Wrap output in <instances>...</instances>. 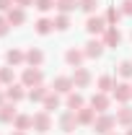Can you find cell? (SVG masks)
Wrapping results in <instances>:
<instances>
[{"mask_svg": "<svg viewBox=\"0 0 132 135\" xmlns=\"http://www.w3.org/2000/svg\"><path fill=\"white\" fill-rule=\"evenodd\" d=\"M114 127H116V117H114V114H109V112L99 114V117H96V122H93V130H96L99 135H109Z\"/></svg>", "mask_w": 132, "mask_h": 135, "instance_id": "1", "label": "cell"}, {"mask_svg": "<svg viewBox=\"0 0 132 135\" xmlns=\"http://www.w3.org/2000/svg\"><path fill=\"white\" fill-rule=\"evenodd\" d=\"M106 29H109V23H106L104 16H91L88 21H85V31L91 34V36H101Z\"/></svg>", "mask_w": 132, "mask_h": 135, "instance_id": "2", "label": "cell"}, {"mask_svg": "<svg viewBox=\"0 0 132 135\" xmlns=\"http://www.w3.org/2000/svg\"><path fill=\"white\" fill-rule=\"evenodd\" d=\"M42 78H44V75H42V70H39V68H26V70H23V75H21V83L26 86V88H34V86L42 83Z\"/></svg>", "mask_w": 132, "mask_h": 135, "instance_id": "3", "label": "cell"}, {"mask_svg": "<svg viewBox=\"0 0 132 135\" xmlns=\"http://www.w3.org/2000/svg\"><path fill=\"white\" fill-rule=\"evenodd\" d=\"M34 130L36 133H49L52 130V117H49V112H36L34 114Z\"/></svg>", "mask_w": 132, "mask_h": 135, "instance_id": "4", "label": "cell"}, {"mask_svg": "<svg viewBox=\"0 0 132 135\" xmlns=\"http://www.w3.org/2000/svg\"><path fill=\"white\" fill-rule=\"evenodd\" d=\"M104 50H106V44L101 42L99 36H93V39H88V44H85V57H91V60H96V57H101L104 55Z\"/></svg>", "mask_w": 132, "mask_h": 135, "instance_id": "5", "label": "cell"}, {"mask_svg": "<svg viewBox=\"0 0 132 135\" xmlns=\"http://www.w3.org/2000/svg\"><path fill=\"white\" fill-rule=\"evenodd\" d=\"M75 127H78V117H75V112H73V109L62 112V114H60V130L70 135L73 130H75Z\"/></svg>", "mask_w": 132, "mask_h": 135, "instance_id": "6", "label": "cell"}, {"mask_svg": "<svg viewBox=\"0 0 132 135\" xmlns=\"http://www.w3.org/2000/svg\"><path fill=\"white\" fill-rule=\"evenodd\" d=\"M101 42H104L106 47H119V44H122V31H119L116 26H109L106 31L101 34Z\"/></svg>", "mask_w": 132, "mask_h": 135, "instance_id": "7", "label": "cell"}, {"mask_svg": "<svg viewBox=\"0 0 132 135\" xmlns=\"http://www.w3.org/2000/svg\"><path fill=\"white\" fill-rule=\"evenodd\" d=\"M88 83H91V70H88V68H75V73H73V86H75V88H85Z\"/></svg>", "mask_w": 132, "mask_h": 135, "instance_id": "8", "label": "cell"}, {"mask_svg": "<svg viewBox=\"0 0 132 135\" xmlns=\"http://www.w3.org/2000/svg\"><path fill=\"white\" fill-rule=\"evenodd\" d=\"M23 96H29L26 91H23V83H11L8 88H5V99L13 101V104H18V101L23 99Z\"/></svg>", "mask_w": 132, "mask_h": 135, "instance_id": "9", "label": "cell"}, {"mask_svg": "<svg viewBox=\"0 0 132 135\" xmlns=\"http://www.w3.org/2000/svg\"><path fill=\"white\" fill-rule=\"evenodd\" d=\"M83 60H85V52L83 50H75V47H70L65 52V62L73 68H83Z\"/></svg>", "mask_w": 132, "mask_h": 135, "instance_id": "10", "label": "cell"}, {"mask_svg": "<svg viewBox=\"0 0 132 135\" xmlns=\"http://www.w3.org/2000/svg\"><path fill=\"white\" fill-rule=\"evenodd\" d=\"M114 99L119 101V104H127V101L132 99V86L130 83H116L114 86Z\"/></svg>", "mask_w": 132, "mask_h": 135, "instance_id": "11", "label": "cell"}, {"mask_svg": "<svg viewBox=\"0 0 132 135\" xmlns=\"http://www.w3.org/2000/svg\"><path fill=\"white\" fill-rule=\"evenodd\" d=\"M75 117H78V125H93L96 122V109L93 107H83L75 112Z\"/></svg>", "mask_w": 132, "mask_h": 135, "instance_id": "12", "label": "cell"}, {"mask_svg": "<svg viewBox=\"0 0 132 135\" xmlns=\"http://www.w3.org/2000/svg\"><path fill=\"white\" fill-rule=\"evenodd\" d=\"M91 107H93V109H96L99 114H104V112L109 109V96H106L104 91H99V94H93V96H91Z\"/></svg>", "mask_w": 132, "mask_h": 135, "instance_id": "13", "label": "cell"}, {"mask_svg": "<svg viewBox=\"0 0 132 135\" xmlns=\"http://www.w3.org/2000/svg\"><path fill=\"white\" fill-rule=\"evenodd\" d=\"M16 117H18L16 104H13V101H5V104L0 107V122H5V125H8V122H13Z\"/></svg>", "mask_w": 132, "mask_h": 135, "instance_id": "14", "label": "cell"}, {"mask_svg": "<svg viewBox=\"0 0 132 135\" xmlns=\"http://www.w3.org/2000/svg\"><path fill=\"white\" fill-rule=\"evenodd\" d=\"M57 94H70L75 86H73V78H67V75H57L54 78V86H52Z\"/></svg>", "mask_w": 132, "mask_h": 135, "instance_id": "15", "label": "cell"}, {"mask_svg": "<svg viewBox=\"0 0 132 135\" xmlns=\"http://www.w3.org/2000/svg\"><path fill=\"white\" fill-rule=\"evenodd\" d=\"M5 16H8V21H11V26H21V23H26V11L18 8V5H13Z\"/></svg>", "mask_w": 132, "mask_h": 135, "instance_id": "16", "label": "cell"}, {"mask_svg": "<svg viewBox=\"0 0 132 135\" xmlns=\"http://www.w3.org/2000/svg\"><path fill=\"white\" fill-rule=\"evenodd\" d=\"M42 62H44V52L42 50L31 47V50L26 52V65L29 68H42Z\"/></svg>", "mask_w": 132, "mask_h": 135, "instance_id": "17", "label": "cell"}, {"mask_svg": "<svg viewBox=\"0 0 132 135\" xmlns=\"http://www.w3.org/2000/svg\"><path fill=\"white\" fill-rule=\"evenodd\" d=\"M5 62H8L11 68H13V65H23V62H26V52L16 50V47L8 50V52H5Z\"/></svg>", "mask_w": 132, "mask_h": 135, "instance_id": "18", "label": "cell"}, {"mask_svg": "<svg viewBox=\"0 0 132 135\" xmlns=\"http://www.w3.org/2000/svg\"><path fill=\"white\" fill-rule=\"evenodd\" d=\"M116 125H122V127H132V109L124 104L122 109H116Z\"/></svg>", "mask_w": 132, "mask_h": 135, "instance_id": "19", "label": "cell"}, {"mask_svg": "<svg viewBox=\"0 0 132 135\" xmlns=\"http://www.w3.org/2000/svg\"><path fill=\"white\" fill-rule=\"evenodd\" d=\"M13 125H16V130H21V133L31 130L34 127V114H18V117L13 119Z\"/></svg>", "mask_w": 132, "mask_h": 135, "instance_id": "20", "label": "cell"}, {"mask_svg": "<svg viewBox=\"0 0 132 135\" xmlns=\"http://www.w3.org/2000/svg\"><path fill=\"white\" fill-rule=\"evenodd\" d=\"M42 104H44V112H54V109H60L62 101H60V94H57V91H49L47 99L42 101Z\"/></svg>", "mask_w": 132, "mask_h": 135, "instance_id": "21", "label": "cell"}, {"mask_svg": "<svg viewBox=\"0 0 132 135\" xmlns=\"http://www.w3.org/2000/svg\"><path fill=\"white\" fill-rule=\"evenodd\" d=\"M34 26H36V34L47 36V34H52V29H54V18H39Z\"/></svg>", "mask_w": 132, "mask_h": 135, "instance_id": "22", "label": "cell"}, {"mask_svg": "<svg viewBox=\"0 0 132 135\" xmlns=\"http://www.w3.org/2000/svg\"><path fill=\"white\" fill-rule=\"evenodd\" d=\"M122 16H124V13H122V8H114V5H111V8H106V13H104V18H106V23H109V26H116V23L122 21Z\"/></svg>", "mask_w": 132, "mask_h": 135, "instance_id": "23", "label": "cell"}, {"mask_svg": "<svg viewBox=\"0 0 132 135\" xmlns=\"http://www.w3.org/2000/svg\"><path fill=\"white\" fill-rule=\"evenodd\" d=\"M47 94H49V88H47L44 83H39V86H34L31 91H29V99H31V101H44Z\"/></svg>", "mask_w": 132, "mask_h": 135, "instance_id": "24", "label": "cell"}, {"mask_svg": "<svg viewBox=\"0 0 132 135\" xmlns=\"http://www.w3.org/2000/svg\"><path fill=\"white\" fill-rule=\"evenodd\" d=\"M85 107V99H83L80 94H67V109H73V112H78Z\"/></svg>", "mask_w": 132, "mask_h": 135, "instance_id": "25", "label": "cell"}, {"mask_svg": "<svg viewBox=\"0 0 132 135\" xmlns=\"http://www.w3.org/2000/svg\"><path fill=\"white\" fill-rule=\"evenodd\" d=\"M54 8H57L60 13H67V16H70V13L78 8V0H57V3H54Z\"/></svg>", "mask_w": 132, "mask_h": 135, "instance_id": "26", "label": "cell"}, {"mask_svg": "<svg viewBox=\"0 0 132 135\" xmlns=\"http://www.w3.org/2000/svg\"><path fill=\"white\" fill-rule=\"evenodd\" d=\"M13 78H16V75H13V68H11V65L0 68V83H3V86H11Z\"/></svg>", "mask_w": 132, "mask_h": 135, "instance_id": "27", "label": "cell"}, {"mask_svg": "<svg viewBox=\"0 0 132 135\" xmlns=\"http://www.w3.org/2000/svg\"><path fill=\"white\" fill-rule=\"evenodd\" d=\"M54 29H57V31H67V29H70V16H67V13H60V16L54 18Z\"/></svg>", "mask_w": 132, "mask_h": 135, "instance_id": "28", "label": "cell"}, {"mask_svg": "<svg viewBox=\"0 0 132 135\" xmlns=\"http://www.w3.org/2000/svg\"><path fill=\"white\" fill-rule=\"evenodd\" d=\"M114 78H111V75H101L99 78V91H104V94H106V91H114Z\"/></svg>", "mask_w": 132, "mask_h": 135, "instance_id": "29", "label": "cell"}, {"mask_svg": "<svg viewBox=\"0 0 132 135\" xmlns=\"http://www.w3.org/2000/svg\"><path fill=\"white\" fill-rule=\"evenodd\" d=\"M78 8L93 16V13H96V8H99V0H78Z\"/></svg>", "mask_w": 132, "mask_h": 135, "instance_id": "30", "label": "cell"}, {"mask_svg": "<svg viewBox=\"0 0 132 135\" xmlns=\"http://www.w3.org/2000/svg\"><path fill=\"white\" fill-rule=\"evenodd\" d=\"M116 70H119V75H122V78H132V60L119 62V65H116Z\"/></svg>", "mask_w": 132, "mask_h": 135, "instance_id": "31", "label": "cell"}, {"mask_svg": "<svg viewBox=\"0 0 132 135\" xmlns=\"http://www.w3.org/2000/svg\"><path fill=\"white\" fill-rule=\"evenodd\" d=\"M54 3H57V0H34V8L42 11V13H47V11L54 8Z\"/></svg>", "mask_w": 132, "mask_h": 135, "instance_id": "32", "label": "cell"}, {"mask_svg": "<svg viewBox=\"0 0 132 135\" xmlns=\"http://www.w3.org/2000/svg\"><path fill=\"white\" fill-rule=\"evenodd\" d=\"M8 31H11V21H8V16H0V36H5Z\"/></svg>", "mask_w": 132, "mask_h": 135, "instance_id": "33", "label": "cell"}, {"mask_svg": "<svg viewBox=\"0 0 132 135\" xmlns=\"http://www.w3.org/2000/svg\"><path fill=\"white\" fill-rule=\"evenodd\" d=\"M13 5H16L13 0H0V13H8V11H11Z\"/></svg>", "mask_w": 132, "mask_h": 135, "instance_id": "34", "label": "cell"}, {"mask_svg": "<svg viewBox=\"0 0 132 135\" xmlns=\"http://www.w3.org/2000/svg\"><path fill=\"white\" fill-rule=\"evenodd\" d=\"M122 13L124 16H132V0H124L122 3Z\"/></svg>", "mask_w": 132, "mask_h": 135, "instance_id": "35", "label": "cell"}, {"mask_svg": "<svg viewBox=\"0 0 132 135\" xmlns=\"http://www.w3.org/2000/svg\"><path fill=\"white\" fill-rule=\"evenodd\" d=\"M18 8H29V5H34V0H13Z\"/></svg>", "mask_w": 132, "mask_h": 135, "instance_id": "36", "label": "cell"}, {"mask_svg": "<svg viewBox=\"0 0 132 135\" xmlns=\"http://www.w3.org/2000/svg\"><path fill=\"white\" fill-rule=\"evenodd\" d=\"M5 101H8V99H5V94H0V107H3V104H5Z\"/></svg>", "mask_w": 132, "mask_h": 135, "instance_id": "37", "label": "cell"}, {"mask_svg": "<svg viewBox=\"0 0 132 135\" xmlns=\"http://www.w3.org/2000/svg\"><path fill=\"white\" fill-rule=\"evenodd\" d=\"M13 135H26V133H21V130H16V133H13Z\"/></svg>", "mask_w": 132, "mask_h": 135, "instance_id": "38", "label": "cell"}, {"mask_svg": "<svg viewBox=\"0 0 132 135\" xmlns=\"http://www.w3.org/2000/svg\"><path fill=\"white\" fill-rule=\"evenodd\" d=\"M127 135H132V127H127Z\"/></svg>", "mask_w": 132, "mask_h": 135, "instance_id": "39", "label": "cell"}, {"mask_svg": "<svg viewBox=\"0 0 132 135\" xmlns=\"http://www.w3.org/2000/svg\"><path fill=\"white\" fill-rule=\"evenodd\" d=\"M109 135H116V133H109Z\"/></svg>", "mask_w": 132, "mask_h": 135, "instance_id": "40", "label": "cell"}, {"mask_svg": "<svg viewBox=\"0 0 132 135\" xmlns=\"http://www.w3.org/2000/svg\"><path fill=\"white\" fill-rule=\"evenodd\" d=\"M0 86H3V83H0Z\"/></svg>", "mask_w": 132, "mask_h": 135, "instance_id": "41", "label": "cell"}]
</instances>
